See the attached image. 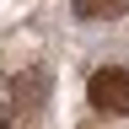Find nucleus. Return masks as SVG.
Masks as SVG:
<instances>
[{"label":"nucleus","instance_id":"nucleus-2","mask_svg":"<svg viewBox=\"0 0 129 129\" xmlns=\"http://www.w3.org/2000/svg\"><path fill=\"white\" fill-rule=\"evenodd\" d=\"M129 0H75V16L81 22H91V16H113V11H124Z\"/></svg>","mask_w":129,"mask_h":129},{"label":"nucleus","instance_id":"nucleus-1","mask_svg":"<svg viewBox=\"0 0 129 129\" xmlns=\"http://www.w3.org/2000/svg\"><path fill=\"white\" fill-rule=\"evenodd\" d=\"M86 97H91V108H97V113L124 118V113H129V70H118V64L97 70V75H91V86H86Z\"/></svg>","mask_w":129,"mask_h":129},{"label":"nucleus","instance_id":"nucleus-3","mask_svg":"<svg viewBox=\"0 0 129 129\" xmlns=\"http://www.w3.org/2000/svg\"><path fill=\"white\" fill-rule=\"evenodd\" d=\"M6 124H11V113H6V102H0V129H6Z\"/></svg>","mask_w":129,"mask_h":129}]
</instances>
